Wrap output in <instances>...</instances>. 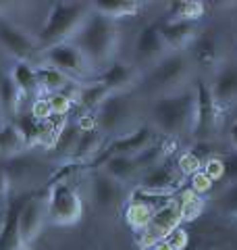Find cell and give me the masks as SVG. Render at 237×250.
I'll return each instance as SVG.
<instances>
[{
	"instance_id": "6da1fadb",
	"label": "cell",
	"mask_w": 237,
	"mask_h": 250,
	"mask_svg": "<svg viewBox=\"0 0 237 250\" xmlns=\"http://www.w3.org/2000/svg\"><path fill=\"white\" fill-rule=\"evenodd\" d=\"M71 42L85 57L92 71L100 75L115 61L118 48V25L117 21L92 11Z\"/></svg>"
},
{
	"instance_id": "7a4b0ae2",
	"label": "cell",
	"mask_w": 237,
	"mask_h": 250,
	"mask_svg": "<svg viewBox=\"0 0 237 250\" xmlns=\"http://www.w3.org/2000/svg\"><path fill=\"white\" fill-rule=\"evenodd\" d=\"M150 117H152L150 127L158 134L167 138L192 136L196 125V90L185 88L169 96L154 98Z\"/></svg>"
},
{
	"instance_id": "3957f363",
	"label": "cell",
	"mask_w": 237,
	"mask_h": 250,
	"mask_svg": "<svg viewBox=\"0 0 237 250\" xmlns=\"http://www.w3.org/2000/svg\"><path fill=\"white\" fill-rule=\"evenodd\" d=\"M90 13L92 6L88 2H54L42 29L36 34L40 50L44 52L57 44L71 42L90 17Z\"/></svg>"
},
{
	"instance_id": "277c9868",
	"label": "cell",
	"mask_w": 237,
	"mask_h": 250,
	"mask_svg": "<svg viewBox=\"0 0 237 250\" xmlns=\"http://www.w3.org/2000/svg\"><path fill=\"white\" fill-rule=\"evenodd\" d=\"M192 59L187 52H169L162 61H158L154 67L148 69L144 77V88L148 92H154L156 98L169 96L185 90L183 85L192 73Z\"/></svg>"
},
{
	"instance_id": "5b68a950",
	"label": "cell",
	"mask_w": 237,
	"mask_h": 250,
	"mask_svg": "<svg viewBox=\"0 0 237 250\" xmlns=\"http://www.w3.org/2000/svg\"><path fill=\"white\" fill-rule=\"evenodd\" d=\"M96 129L102 136H115L121 138L125 134H131V123L136 121V104L129 92H113L102 103V106L94 115Z\"/></svg>"
},
{
	"instance_id": "8992f818",
	"label": "cell",
	"mask_w": 237,
	"mask_h": 250,
	"mask_svg": "<svg viewBox=\"0 0 237 250\" xmlns=\"http://www.w3.org/2000/svg\"><path fill=\"white\" fill-rule=\"evenodd\" d=\"M46 208H48V223L60 228L75 225L83 213L81 196L77 188L67 179H57L50 184V190L46 194Z\"/></svg>"
},
{
	"instance_id": "52a82bcc",
	"label": "cell",
	"mask_w": 237,
	"mask_h": 250,
	"mask_svg": "<svg viewBox=\"0 0 237 250\" xmlns=\"http://www.w3.org/2000/svg\"><path fill=\"white\" fill-rule=\"evenodd\" d=\"M2 167L6 177H9L11 190H15V196L36 194V188L42 186L46 177H50L44 163L27 152L15 154L11 159H2Z\"/></svg>"
},
{
	"instance_id": "ba28073f",
	"label": "cell",
	"mask_w": 237,
	"mask_h": 250,
	"mask_svg": "<svg viewBox=\"0 0 237 250\" xmlns=\"http://www.w3.org/2000/svg\"><path fill=\"white\" fill-rule=\"evenodd\" d=\"M42 62L50 65L54 69H59L60 73H65L77 83H85L92 82V77L96 75L92 71V67L88 65V61L73 42H65V44H57L52 48L42 52Z\"/></svg>"
},
{
	"instance_id": "9c48e42d",
	"label": "cell",
	"mask_w": 237,
	"mask_h": 250,
	"mask_svg": "<svg viewBox=\"0 0 237 250\" xmlns=\"http://www.w3.org/2000/svg\"><path fill=\"white\" fill-rule=\"evenodd\" d=\"M0 46L15 59V62H29L34 67L36 62H42V50L36 42V36L15 25L4 15H0Z\"/></svg>"
},
{
	"instance_id": "30bf717a",
	"label": "cell",
	"mask_w": 237,
	"mask_h": 250,
	"mask_svg": "<svg viewBox=\"0 0 237 250\" xmlns=\"http://www.w3.org/2000/svg\"><path fill=\"white\" fill-rule=\"evenodd\" d=\"M183 179L185 177L181 175L177 161L164 159L141 175L136 190L154 194V196H162V198H173L175 192L181 188V184H183Z\"/></svg>"
},
{
	"instance_id": "8fae6325",
	"label": "cell",
	"mask_w": 237,
	"mask_h": 250,
	"mask_svg": "<svg viewBox=\"0 0 237 250\" xmlns=\"http://www.w3.org/2000/svg\"><path fill=\"white\" fill-rule=\"evenodd\" d=\"M181 223H183V215H181L179 200L173 196L164 202L160 208L154 210L150 223L139 231V246L146 248V250L152 248L156 242L164 240L173 229H177Z\"/></svg>"
},
{
	"instance_id": "7c38bea8",
	"label": "cell",
	"mask_w": 237,
	"mask_h": 250,
	"mask_svg": "<svg viewBox=\"0 0 237 250\" xmlns=\"http://www.w3.org/2000/svg\"><path fill=\"white\" fill-rule=\"evenodd\" d=\"M48 223V208H46V196L42 194H29L25 205L19 213V240L23 248H29L38 236L42 233L44 225Z\"/></svg>"
},
{
	"instance_id": "4fadbf2b",
	"label": "cell",
	"mask_w": 237,
	"mask_h": 250,
	"mask_svg": "<svg viewBox=\"0 0 237 250\" xmlns=\"http://www.w3.org/2000/svg\"><path fill=\"white\" fill-rule=\"evenodd\" d=\"M196 125H194V138L198 142H206L215 134L220 111L215 104V98L210 94V85L204 80H198L196 85Z\"/></svg>"
},
{
	"instance_id": "5bb4252c",
	"label": "cell",
	"mask_w": 237,
	"mask_h": 250,
	"mask_svg": "<svg viewBox=\"0 0 237 250\" xmlns=\"http://www.w3.org/2000/svg\"><path fill=\"white\" fill-rule=\"evenodd\" d=\"M90 190H92V200L94 205L102 210H115L118 207L127 205L129 200V192L123 184L115 182L113 177H108L104 171L94 169L92 171V182H90Z\"/></svg>"
},
{
	"instance_id": "9a60e30c",
	"label": "cell",
	"mask_w": 237,
	"mask_h": 250,
	"mask_svg": "<svg viewBox=\"0 0 237 250\" xmlns=\"http://www.w3.org/2000/svg\"><path fill=\"white\" fill-rule=\"evenodd\" d=\"M154 142V129L150 125H144V127H136L131 134H125L121 138H115L104 150L100 152V159H96L94 165L102 167V163L110 156H136L139 154L144 148H148Z\"/></svg>"
},
{
	"instance_id": "2e32d148",
	"label": "cell",
	"mask_w": 237,
	"mask_h": 250,
	"mask_svg": "<svg viewBox=\"0 0 237 250\" xmlns=\"http://www.w3.org/2000/svg\"><path fill=\"white\" fill-rule=\"evenodd\" d=\"M210 94L220 115L225 113V108L237 104V59L223 62L215 71L210 82Z\"/></svg>"
},
{
	"instance_id": "e0dca14e",
	"label": "cell",
	"mask_w": 237,
	"mask_h": 250,
	"mask_svg": "<svg viewBox=\"0 0 237 250\" xmlns=\"http://www.w3.org/2000/svg\"><path fill=\"white\" fill-rule=\"evenodd\" d=\"M133 52H136V59L141 61L144 65L154 67L158 61H162L167 54L171 52L167 48V44L160 38V31H158V23H150L138 34L136 44H133Z\"/></svg>"
},
{
	"instance_id": "ac0fdd59",
	"label": "cell",
	"mask_w": 237,
	"mask_h": 250,
	"mask_svg": "<svg viewBox=\"0 0 237 250\" xmlns=\"http://www.w3.org/2000/svg\"><path fill=\"white\" fill-rule=\"evenodd\" d=\"M158 31L171 52H185L198 38V23L167 19L158 23Z\"/></svg>"
},
{
	"instance_id": "d6986e66",
	"label": "cell",
	"mask_w": 237,
	"mask_h": 250,
	"mask_svg": "<svg viewBox=\"0 0 237 250\" xmlns=\"http://www.w3.org/2000/svg\"><path fill=\"white\" fill-rule=\"evenodd\" d=\"M29 194L21 196H11L9 205L4 208V221L0 228V250H23L19 240V213L21 207L25 205Z\"/></svg>"
},
{
	"instance_id": "ffe728a7",
	"label": "cell",
	"mask_w": 237,
	"mask_h": 250,
	"mask_svg": "<svg viewBox=\"0 0 237 250\" xmlns=\"http://www.w3.org/2000/svg\"><path fill=\"white\" fill-rule=\"evenodd\" d=\"M36 75H38V85H40V92H42V96H52V94H67V96H71V98H73V103H75V94L77 92H71L69 88L77 90L81 83L73 82L65 73H60L59 69H54L50 65H44V62L36 65Z\"/></svg>"
},
{
	"instance_id": "44dd1931",
	"label": "cell",
	"mask_w": 237,
	"mask_h": 250,
	"mask_svg": "<svg viewBox=\"0 0 237 250\" xmlns=\"http://www.w3.org/2000/svg\"><path fill=\"white\" fill-rule=\"evenodd\" d=\"M100 171H104L108 177H113L115 182L123 184L125 188H131V186L138 188L141 175H144V171L139 169L133 156H110V159L102 163Z\"/></svg>"
},
{
	"instance_id": "7402d4cb",
	"label": "cell",
	"mask_w": 237,
	"mask_h": 250,
	"mask_svg": "<svg viewBox=\"0 0 237 250\" xmlns=\"http://www.w3.org/2000/svg\"><path fill=\"white\" fill-rule=\"evenodd\" d=\"M138 69L129 65V62H123V61H113L110 65L102 71L96 80L100 83H104L108 92L113 94V92H127L133 83L138 82Z\"/></svg>"
},
{
	"instance_id": "603a6c76",
	"label": "cell",
	"mask_w": 237,
	"mask_h": 250,
	"mask_svg": "<svg viewBox=\"0 0 237 250\" xmlns=\"http://www.w3.org/2000/svg\"><path fill=\"white\" fill-rule=\"evenodd\" d=\"M192 50V65H198L200 69H217L223 65L220 62V48H218V40L215 34H198L196 42L189 46Z\"/></svg>"
},
{
	"instance_id": "cb8c5ba5",
	"label": "cell",
	"mask_w": 237,
	"mask_h": 250,
	"mask_svg": "<svg viewBox=\"0 0 237 250\" xmlns=\"http://www.w3.org/2000/svg\"><path fill=\"white\" fill-rule=\"evenodd\" d=\"M79 134H81V129H79L77 121H65L60 125V129L54 131L50 150H52L54 159H59V163H62V165H69L71 163V156L75 152Z\"/></svg>"
},
{
	"instance_id": "d4e9b609",
	"label": "cell",
	"mask_w": 237,
	"mask_h": 250,
	"mask_svg": "<svg viewBox=\"0 0 237 250\" xmlns=\"http://www.w3.org/2000/svg\"><path fill=\"white\" fill-rule=\"evenodd\" d=\"M102 142H104V136L94 127V129H81L79 134V140H77V146H75V152L71 156V163L69 165H79L85 161H96L100 156V148H102Z\"/></svg>"
},
{
	"instance_id": "484cf974",
	"label": "cell",
	"mask_w": 237,
	"mask_h": 250,
	"mask_svg": "<svg viewBox=\"0 0 237 250\" xmlns=\"http://www.w3.org/2000/svg\"><path fill=\"white\" fill-rule=\"evenodd\" d=\"M92 11L98 15H104L108 19H123V17H133L144 11V2H138V0H96L92 2Z\"/></svg>"
},
{
	"instance_id": "4316f807",
	"label": "cell",
	"mask_w": 237,
	"mask_h": 250,
	"mask_svg": "<svg viewBox=\"0 0 237 250\" xmlns=\"http://www.w3.org/2000/svg\"><path fill=\"white\" fill-rule=\"evenodd\" d=\"M11 80L17 85V90L21 92L23 100L25 98H34L38 100L42 96L40 92V85H38V75H36V67L29 65V62H15L13 69H11Z\"/></svg>"
},
{
	"instance_id": "83f0119b",
	"label": "cell",
	"mask_w": 237,
	"mask_h": 250,
	"mask_svg": "<svg viewBox=\"0 0 237 250\" xmlns=\"http://www.w3.org/2000/svg\"><path fill=\"white\" fill-rule=\"evenodd\" d=\"M21 92L17 90V85L11 80V75L2 73L0 75V115L11 119V123L17 119V115L21 113Z\"/></svg>"
},
{
	"instance_id": "f1b7e54d",
	"label": "cell",
	"mask_w": 237,
	"mask_h": 250,
	"mask_svg": "<svg viewBox=\"0 0 237 250\" xmlns=\"http://www.w3.org/2000/svg\"><path fill=\"white\" fill-rule=\"evenodd\" d=\"M108 96H110V92L106 85L100 83L98 80H92V82H85L79 85V90L75 94V103L81 106L85 113L92 115V111H98Z\"/></svg>"
},
{
	"instance_id": "f546056e",
	"label": "cell",
	"mask_w": 237,
	"mask_h": 250,
	"mask_svg": "<svg viewBox=\"0 0 237 250\" xmlns=\"http://www.w3.org/2000/svg\"><path fill=\"white\" fill-rule=\"evenodd\" d=\"M25 148L27 146H25V142H23L19 129L15 127L13 123L0 125V161L25 152Z\"/></svg>"
},
{
	"instance_id": "4dcf8cb0",
	"label": "cell",
	"mask_w": 237,
	"mask_h": 250,
	"mask_svg": "<svg viewBox=\"0 0 237 250\" xmlns=\"http://www.w3.org/2000/svg\"><path fill=\"white\" fill-rule=\"evenodd\" d=\"M202 17H204V2H198V0H177V2H169V19H173V21L198 23Z\"/></svg>"
},
{
	"instance_id": "1f68e13d",
	"label": "cell",
	"mask_w": 237,
	"mask_h": 250,
	"mask_svg": "<svg viewBox=\"0 0 237 250\" xmlns=\"http://www.w3.org/2000/svg\"><path fill=\"white\" fill-rule=\"evenodd\" d=\"M212 207L223 217L237 219V184H229L220 188V192L212 200Z\"/></svg>"
},
{
	"instance_id": "d6a6232c",
	"label": "cell",
	"mask_w": 237,
	"mask_h": 250,
	"mask_svg": "<svg viewBox=\"0 0 237 250\" xmlns=\"http://www.w3.org/2000/svg\"><path fill=\"white\" fill-rule=\"evenodd\" d=\"M185 250H237V242L225 236H198V240L189 242Z\"/></svg>"
},
{
	"instance_id": "836d02e7",
	"label": "cell",
	"mask_w": 237,
	"mask_h": 250,
	"mask_svg": "<svg viewBox=\"0 0 237 250\" xmlns=\"http://www.w3.org/2000/svg\"><path fill=\"white\" fill-rule=\"evenodd\" d=\"M177 200H179V207H181L183 221H192V219H196L198 215L202 213V208H204L202 198L198 196V194H194L192 190H189L183 198H177Z\"/></svg>"
},
{
	"instance_id": "e575fe53",
	"label": "cell",
	"mask_w": 237,
	"mask_h": 250,
	"mask_svg": "<svg viewBox=\"0 0 237 250\" xmlns=\"http://www.w3.org/2000/svg\"><path fill=\"white\" fill-rule=\"evenodd\" d=\"M202 165H204V163L198 159V156L192 150L185 152V154H181L179 159H177V167H179V171H181V175H183V177H187V175L194 177L196 173H200Z\"/></svg>"
},
{
	"instance_id": "d590c367",
	"label": "cell",
	"mask_w": 237,
	"mask_h": 250,
	"mask_svg": "<svg viewBox=\"0 0 237 250\" xmlns=\"http://www.w3.org/2000/svg\"><path fill=\"white\" fill-rule=\"evenodd\" d=\"M202 173L206 175L212 184L217 182H223V173H225V167H223V159L218 154H212L210 159L204 161L202 165Z\"/></svg>"
},
{
	"instance_id": "8d00e7d4",
	"label": "cell",
	"mask_w": 237,
	"mask_h": 250,
	"mask_svg": "<svg viewBox=\"0 0 237 250\" xmlns=\"http://www.w3.org/2000/svg\"><path fill=\"white\" fill-rule=\"evenodd\" d=\"M46 100H48V106H50V113L52 115H67L71 111V106H73V98L67 96V94H52V96H44Z\"/></svg>"
},
{
	"instance_id": "74e56055",
	"label": "cell",
	"mask_w": 237,
	"mask_h": 250,
	"mask_svg": "<svg viewBox=\"0 0 237 250\" xmlns=\"http://www.w3.org/2000/svg\"><path fill=\"white\" fill-rule=\"evenodd\" d=\"M223 159V167H225V173H223V186L229 184H237V152H227L220 156Z\"/></svg>"
},
{
	"instance_id": "f35d334b",
	"label": "cell",
	"mask_w": 237,
	"mask_h": 250,
	"mask_svg": "<svg viewBox=\"0 0 237 250\" xmlns=\"http://www.w3.org/2000/svg\"><path fill=\"white\" fill-rule=\"evenodd\" d=\"M164 242L169 244L171 250H185L187 244H189V233L185 231L183 225H179L177 229H173L167 238H164Z\"/></svg>"
},
{
	"instance_id": "ab89813d",
	"label": "cell",
	"mask_w": 237,
	"mask_h": 250,
	"mask_svg": "<svg viewBox=\"0 0 237 250\" xmlns=\"http://www.w3.org/2000/svg\"><path fill=\"white\" fill-rule=\"evenodd\" d=\"M9 200H11V186H9V177L4 173L2 161H0V210L6 208Z\"/></svg>"
},
{
	"instance_id": "60d3db41",
	"label": "cell",
	"mask_w": 237,
	"mask_h": 250,
	"mask_svg": "<svg viewBox=\"0 0 237 250\" xmlns=\"http://www.w3.org/2000/svg\"><path fill=\"white\" fill-rule=\"evenodd\" d=\"M212 186H215V184H212L210 179L202 173V171L192 177V192L198 194V196H200V194H206L208 190H212Z\"/></svg>"
},
{
	"instance_id": "b9f144b4",
	"label": "cell",
	"mask_w": 237,
	"mask_h": 250,
	"mask_svg": "<svg viewBox=\"0 0 237 250\" xmlns=\"http://www.w3.org/2000/svg\"><path fill=\"white\" fill-rule=\"evenodd\" d=\"M227 138H229V144H231L233 152H237V119L229 125V131H227Z\"/></svg>"
},
{
	"instance_id": "7bdbcfd3",
	"label": "cell",
	"mask_w": 237,
	"mask_h": 250,
	"mask_svg": "<svg viewBox=\"0 0 237 250\" xmlns=\"http://www.w3.org/2000/svg\"><path fill=\"white\" fill-rule=\"evenodd\" d=\"M2 221H4V210H0V228H2Z\"/></svg>"
}]
</instances>
